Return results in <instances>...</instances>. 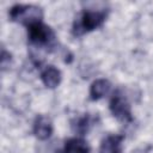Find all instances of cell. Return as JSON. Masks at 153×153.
I'll return each mask as SVG.
<instances>
[{
	"label": "cell",
	"instance_id": "11",
	"mask_svg": "<svg viewBox=\"0 0 153 153\" xmlns=\"http://www.w3.org/2000/svg\"><path fill=\"white\" fill-rule=\"evenodd\" d=\"M7 62L8 63L11 62V54H8L5 49H2V53H1V67L5 68L7 66Z\"/></svg>",
	"mask_w": 153,
	"mask_h": 153
},
{
	"label": "cell",
	"instance_id": "6",
	"mask_svg": "<svg viewBox=\"0 0 153 153\" xmlns=\"http://www.w3.org/2000/svg\"><path fill=\"white\" fill-rule=\"evenodd\" d=\"M61 72L54 66H47L41 72V80L48 88H55L61 82Z\"/></svg>",
	"mask_w": 153,
	"mask_h": 153
},
{
	"label": "cell",
	"instance_id": "1",
	"mask_svg": "<svg viewBox=\"0 0 153 153\" xmlns=\"http://www.w3.org/2000/svg\"><path fill=\"white\" fill-rule=\"evenodd\" d=\"M108 17V10H85L80 14V17L74 22L73 33L75 36H81L84 33L91 32L98 27H100Z\"/></svg>",
	"mask_w": 153,
	"mask_h": 153
},
{
	"label": "cell",
	"instance_id": "8",
	"mask_svg": "<svg viewBox=\"0 0 153 153\" xmlns=\"http://www.w3.org/2000/svg\"><path fill=\"white\" fill-rule=\"evenodd\" d=\"M111 90V84L108 79H97L91 84L90 98L92 100H99L105 97Z\"/></svg>",
	"mask_w": 153,
	"mask_h": 153
},
{
	"label": "cell",
	"instance_id": "2",
	"mask_svg": "<svg viewBox=\"0 0 153 153\" xmlns=\"http://www.w3.org/2000/svg\"><path fill=\"white\" fill-rule=\"evenodd\" d=\"M10 18L12 22L19 23L29 27L32 24L39 23L43 19V11L41 7L35 5L17 4L10 10Z\"/></svg>",
	"mask_w": 153,
	"mask_h": 153
},
{
	"label": "cell",
	"instance_id": "10",
	"mask_svg": "<svg viewBox=\"0 0 153 153\" xmlns=\"http://www.w3.org/2000/svg\"><path fill=\"white\" fill-rule=\"evenodd\" d=\"M93 126V117L90 116V114H85L81 117H78L75 121L72 122V128L75 133L80 135H85L91 127Z\"/></svg>",
	"mask_w": 153,
	"mask_h": 153
},
{
	"label": "cell",
	"instance_id": "3",
	"mask_svg": "<svg viewBox=\"0 0 153 153\" xmlns=\"http://www.w3.org/2000/svg\"><path fill=\"white\" fill-rule=\"evenodd\" d=\"M27 37L32 45L39 48H51L55 44V33L43 22L32 24L27 27Z\"/></svg>",
	"mask_w": 153,
	"mask_h": 153
},
{
	"label": "cell",
	"instance_id": "9",
	"mask_svg": "<svg viewBox=\"0 0 153 153\" xmlns=\"http://www.w3.org/2000/svg\"><path fill=\"white\" fill-rule=\"evenodd\" d=\"M88 143L81 137H71L66 140L62 153H90Z\"/></svg>",
	"mask_w": 153,
	"mask_h": 153
},
{
	"label": "cell",
	"instance_id": "5",
	"mask_svg": "<svg viewBox=\"0 0 153 153\" xmlns=\"http://www.w3.org/2000/svg\"><path fill=\"white\" fill-rule=\"evenodd\" d=\"M32 131L39 140H47L53 134V122L48 116L38 115L33 121Z\"/></svg>",
	"mask_w": 153,
	"mask_h": 153
},
{
	"label": "cell",
	"instance_id": "7",
	"mask_svg": "<svg viewBox=\"0 0 153 153\" xmlns=\"http://www.w3.org/2000/svg\"><path fill=\"white\" fill-rule=\"evenodd\" d=\"M123 135H108L103 139L99 153H121L122 152V142H123Z\"/></svg>",
	"mask_w": 153,
	"mask_h": 153
},
{
	"label": "cell",
	"instance_id": "4",
	"mask_svg": "<svg viewBox=\"0 0 153 153\" xmlns=\"http://www.w3.org/2000/svg\"><path fill=\"white\" fill-rule=\"evenodd\" d=\"M109 109L114 117H116L118 121H122L124 123H129L133 121L131 115V108L127 99V97L121 92L116 91L109 103Z\"/></svg>",
	"mask_w": 153,
	"mask_h": 153
}]
</instances>
